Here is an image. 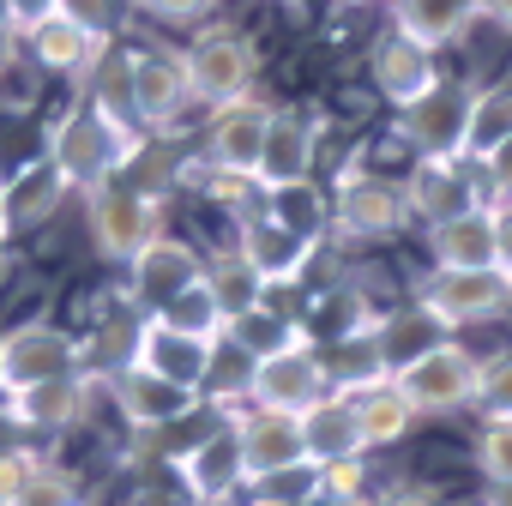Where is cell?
I'll list each match as a JSON object with an SVG mask.
<instances>
[{
	"label": "cell",
	"mask_w": 512,
	"mask_h": 506,
	"mask_svg": "<svg viewBox=\"0 0 512 506\" xmlns=\"http://www.w3.org/2000/svg\"><path fill=\"white\" fill-rule=\"evenodd\" d=\"M7 506H85V488H79L73 470H61V464H37V470L25 476V488H19Z\"/></svg>",
	"instance_id": "31"
},
{
	"label": "cell",
	"mask_w": 512,
	"mask_h": 506,
	"mask_svg": "<svg viewBox=\"0 0 512 506\" xmlns=\"http://www.w3.org/2000/svg\"><path fill=\"white\" fill-rule=\"evenodd\" d=\"M476 13H482V0H404V7L392 13V31L434 55V49L458 43Z\"/></svg>",
	"instance_id": "24"
},
{
	"label": "cell",
	"mask_w": 512,
	"mask_h": 506,
	"mask_svg": "<svg viewBox=\"0 0 512 506\" xmlns=\"http://www.w3.org/2000/svg\"><path fill=\"white\" fill-rule=\"evenodd\" d=\"M266 127H272V103H260V97H241V103L217 109V121L205 133V163L229 181H253L260 151H266Z\"/></svg>",
	"instance_id": "10"
},
{
	"label": "cell",
	"mask_w": 512,
	"mask_h": 506,
	"mask_svg": "<svg viewBox=\"0 0 512 506\" xmlns=\"http://www.w3.org/2000/svg\"><path fill=\"white\" fill-rule=\"evenodd\" d=\"M266 217L278 223V229H290L296 241H320L326 235V223H332V199L314 187V181H296V187H278V193H266Z\"/></svg>",
	"instance_id": "28"
},
{
	"label": "cell",
	"mask_w": 512,
	"mask_h": 506,
	"mask_svg": "<svg viewBox=\"0 0 512 506\" xmlns=\"http://www.w3.org/2000/svg\"><path fill=\"white\" fill-rule=\"evenodd\" d=\"M0 31H13V0H0Z\"/></svg>",
	"instance_id": "45"
},
{
	"label": "cell",
	"mask_w": 512,
	"mask_h": 506,
	"mask_svg": "<svg viewBox=\"0 0 512 506\" xmlns=\"http://www.w3.org/2000/svg\"><path fill=\"white\" fill-rule=\"evenodd\" d=\"M476 374H482V362L464 350V344H434V350H422V356H410L398 374H392V386L410 398V410L416 416H434V410H458V404H476Z\"/></svg>",
	"instance_id": "6"
},
{
	"label": "cell",
	"mask_w": 512,
	"mask_h": 506,
	"mask_svg": "<svg viewBox=\"0 0 512 506\" xmlns=\"http://www.w3.org/2000/svg\"><path fill=\"white\" fill-rule=\"evenodd\" d=\"M85 217H91V241H97L103 260H121L127 266L145 241H157V199L139 193V187H121V181L97 187Z\"/></svg>",
	"instance_id": "8"
},
{
	"label": "cell",
	"mask_w": 512,
	"mask_h": 506,
	"mask_svg": "<svg viewBox=\"0 0 512 506\" xmlns=\"http://www.w3.org/2000/svg\"><path fill=\"white\" fill-rule=\"evenodd\" d=\"M127 506H193V500H187V494H181L175 482H139Z\"/></svg>",
	"instance_id": "37"
},
{
	"label": "cell",
	"mask_w": 512,
	"mask_h": 506,
	"mask_svg": "<svg viewBox=\"0 0 512 506\" xmlns=\"http://www.w3.org/2000/svg\"><path fill=\"white\" fill-rule=\"evenodd\" d=\"M482 13H488L494 25H506V31H512V0H482Z\"/></svg>",
	"instance_id": "41"
},
{
	"label": "cell",
	"mask_w": 512,
	"mask_h": 506,
	"mask_svg": "<svg viewBox=\"0 0 512 506\" xmlns=\"http://www.w3.org/2000/svg\"><path fill=\"white\" fill-rule=\"evenodd\" d=\"M320 398H332V374H326V356L308 344V332L272 356H260L247 368V404L253 410H284V416H302L314 410Z\"/></svg>",
	"instance_id": "3"
},
{
	"label": "cell",
	"mask_w": 512,
	"mask_h": 506,
	"mask_svg": "<svg viewBox=\"0 0 512 506\" xmlns=\"http://www.w3.org/2000/svg\"><path fill=\"white\" fill-rule=\"evenodd\" d=\"M133 368H145V374H157L169 386L205 392L211 386V368H217V344H193V338H175L157 320H145L133 332Z\"/></svg>",
	"instance_id": "16"
},
{
	"label": "cell",
	"mask_w": 512,
	"mask_h": 506,
	"mask_svg": "<svg viewBox=\"0 0 512 506\" xmlns=\"http://www.w3.org/2000/svg\"><path fill=\"white\" fill-rule=\"evenodd\" d=\"M187 67V91L211 109H229L241 97H253V79H260V49L241 31H205L193 49H181Z\"/></svg>",
	"instance_id": "4"
},
{
	"label": "cell",
	"mask_w": 512,
	"mask_h": 506,
	"mask_svg": "<svg viewBox=\"0 0 512 506\" xmlns=\"http://www.w3.org/2000/svg\"><path fill=\"white\" fill-rule=\"evenodd\" d=\"M302 440H308V458H314L320 470L362 458V428H356L350 398H344V392H332V398H320L314 410H302Z\"/></svg>",
	"instance_id": "23"
},
{
	"label": "cell",
	"mask_w": 512,
	"mask_h": 506,
	"mask_svg": "<svg viewBox=\"0 0 512 506\" xmlns=\"http://www.w3.org/2000/svg\"><path fill=\"white\" fill-rule=\"evenodd\" d=\"M494 247H500V272L512 278V205H494Z\"/></svg>",
	"instance_id": "38"
},
{
	"label": "cell",
	"mask_w": 512,
	"mask_h": 506,
	"mask_svg": "<svg viewBox=\"0 0 512 506\" xmlns=\"http://www.w3.org/2000/svg\"><path fill=\"white\" fill-rule=\"evenodd\" d=\"M350 410H356V428H362V452H368V446H392V440H404L410 422H416L410 398H404L392 380L350 392Z\"/></svg>",
	"instance_id": "26"
},
{
	"label": "cell",
	"mask_w": 512,
	"mask_h": 506,
	"mask_svg": "<svg viewBox=\"0 0 512 506\" xmlns=\"http://www.w3.org/2000/svg\"><path fill=\"white\" fill-rule=\"evenodd\" d=\"M19 434H25V428H19V416H13V404H7V398H0V458H7V452H19Z\"/></svg>",
	"instance_id": "39"
},
{
	"label": "cell",
	"mask_w": 512,
	"mask_h": 506,
	"mask_svg": "<svg viewBox=\"0 0 512 506\" xmlns=\"http://www.w3.org/2000/svg\"><path fill=\"white\" fill-rule=\"evenodd\" d=\"M103 55H109V37H97V31L79 25L73 13H55L49 25L31 31V61H37L43 73H67V79H79V73H97Z\"/></svg>",
	"instance_id": "21"
},
{
	"label": "cell",
	"mask_w": 512,
	"mask_h": 506,
	"mask_svg": "<svg viewBox=\"0 0 512 506\" xmlns=\"http://www.w3.org/2000/svg\"><path fill=\"white\" fill-rule=\"evenodd\" d=\"M476 163H482V175H488V187H494V205H512V139L494 145V151L476 157Z\"/></svg>",
	"instance_id": "35"
},
{
	"label": "cell",
	"mask_w": 512,
	"mask_h": 506,
	"mask_svg": "<svg viewBox=\"0 0 512 506\" xmlns=\"http://www.w3.org/2000/svg\"><path fill=\"white\" fill-rule=\"evenodd\" d=\"M338 7H374V0H338Z\"/></svg>",
	"instance_id": "46"
},
{
	"label": "cell",
	"mask_w": 512,
	"mask_h": 506,
	"mask_svg": "<svg viewBox=\"0 0 512 506\" xmlns=\"http://www.w3.org/2000/svg\"><path fill=\"white\" fill-rule=\"evenodd\" d=\"M392 7H404V0H392Z\"/></svg>",
	"instance_id": "48"
},
{
	"label": "cell",
	"mask_w": 512,
	"mask_h": 506,
	"mask_svg": "<svg viewBox=\"0 0 512 506\" xmlns=\"http://www.w3.org/2000/svg\"><path fill=\"white\" fill-rule=\"evenodd\" d=\"M127 73H133V115H139V127H169L193 103L181 49H157V43L127 49Z\"/></svg>",
	"instance_id": "11"
},
{
	"label": "cell",
	"mask_w": 512,
	"mask_h": 506,
	"mask_svg": "<svg viewBox=\"0 0 512 506\" xmlns=\"http://www.w3.org/2000/svg\"><path fill=\"white\" fill-rule=\"evenodd\" d=\"M404 205H410L428 229H440V223L476 211L482 199H476V187L464 181L458 163H422V157H416V169H410V181H404Z\"/></svg>",
	"instance_id": "22"
},
{
	"label": "cell",
	"mask_w": 512,
	"mask_h": 506,
	"mask_svg": "<svg viewBox=\"0 0 512 506\" xmlns=\"http://www.w3.org/2000/svg\"><path fill=\"white\" fill-rule=\"evenodd\" d=\"M79 338L67 326H49V320H31V326H13L0 332V398H25L49 380H67L79 374Z\"/></svg>",
	"instance_id": "2"
},
{
	"label": "cell",
	"mask_w": 512,
	"mask_h": 506,
	"mask_svg": "<svg viewBox=\"0 0 512 506\" xmlns=\"http://www.w3.org/2000/svg\"><path fill=\"white\" fill-rule=\"evenodd\" d=\"M506 139H512V85H488V91H476L464 157H488V151L506 145Z\"/></svg>",
	"instance_id": "30"
},
{
	"label": "cell",
	"mask_w": 512,
	"mask_h": 506,
	"mask_svg": "<svg viewBox=\"0 0 512 506\" xmlns=\"http://www.w3.org/2000/svg\"><path fill=\"white\" fill-rule=\"evenodd\" d=\"M115 404H121V416H127L133 428H169V422H181V416L199 410V392L169 386V380H157V374H145V368L127 362V368L115 374Z\"/></svg>",
	"instance_id": "20"
},
{
	"label": "cell",
	"mask_w": 512,
	"mask_h": 506,
	"mask_svg": "<svg viewBox=\"0 0 512 506\" xmlns=\"http://www.w3.org/2000/svg\"><path fill=\"white\" fill-rule=\"evenodd\" d=\"M139 7H145L151 19H163V25H193V19L217 13V0H139Z\"/></svg>",
	"instance_id": "34"
},
{
	"label": "cell",
	"mask_w": 512,
	"mask_h": 506,
	"mask_svg": "<svg viewBox=\"0 0 512 506\" xmlns=\"http://www.w3.org/2000/svg\"><path fill=\"white\" fill-rule=\"evenodd\" d=\"M404 217H410L404 181L350 175V181L338 187V199H332V223H338V235H350V241H386V235L404 229Z\"/></svg>",
	"instance_id": "12"
},
{
	"label": "cell",
	"mask_w": 512,
	"mask_h": 506,
	"mask_svg": "<svg viewBox=\"0 0 512 506\" xmlns=\"http://www.w3.org/2000/svg\"><path fill=\"white\" fill-rule=\"evenodd\" d=\"M482 506H512V482H488V494H482Z\"/></svg>",
	"instance_id": "42"
},
{
	"label": "cell",
	"mask_w": 512,
	"mask_h": 506,
	"mask_svg": "<svg viewBox=\"0 0 512 506\" xmlns=\"http://www.w3.org/2000/svg\"><path fill=\"white\" fill-rule=\"evenodd\" d=\"M145 320H157L163 332L193 338V344H223V332H229V308H223V296L211 290V278H193L175 302H163V308L145 314Z\"/></svg>",
	"instance_id": "25"
},
{
	"label": "cell",
	"mask_w": 512,
	"mask_h": 506,
	"mask_svg": "<svg viewBox=\"0 0 512 506\" xmlns=\"http://www.w3.org/2000/svg\"><path fill=\"white\" fill-rule=\"evenodd\" d=\"M470 109H476V91L458 85V79H440L422 103L398 109V133L416 145L422 163H464V145H470Z\"/></svg>",
	"instance_id": "5"
},
{
	"label": "cell",
	"mask_w": 512,
	"mask_h": 506,
	"mask_svg": "<svg viewBox=\"0 0 512 506\" xmlns=\"http://www.w3.org/2000/svg\"><path fill=\"white\" fill-rule=\"evenodd\" d=\"M0 247H7V229H0Z\"/></svg>",
	"instance_id": "47"
},
{
	"label": "cell",
	"mask_w": 512,
	"mask_h": 506,
	"mask_svg": "<svg viewBox=\"0 0 512 506\" xmlns=\"http://www.w3.org/2000/svg\"><path fill=\"white\" fill-rule=\"evenodd\" d=\"M115 133H127V139H139L145 127H139V115H133V73H127V55H103L97 61V85H91V97H85Z\"/></svg>",
	"instance_id": "29"
},
{
	"label": "cell",
	"mask_w": 512,
	"mask_h": 506,
	"mask_svg": "<svg viewBox=\"0 0 512 506\" xmlns=\"http://www.w3.org/2000/svg\"><path fill=\"white\" fill-rule=\"evenodd\" d=\"M193 278H205V260H199L187 241H175V235L145 241L133 260H127V290H133V302H139L145 314H157L163 302H175Z\"/></svg>",
	"instance_id": "14"
},
{
	"label": "cell",
	"mask_w": 512,
	"mask_h": 506,
	"mask_svg": "<svg viewBox=\"0 0 512 506\" xmlns=\"http://www.w3.org/2000/svg\"><path fill=\"white\" fill-rule=\"evenodd\" d=\"M476 404L488 422H512V350L488 356L482 374H476Z\"/></svg>",
	"instance_id": "32"
},
{
	"label": "cell",
	"mask_w": 512,
	"mask_h": 506,
	"mask_svg": "<svg viewBox=\"0 0 512 506\" xmlns=\"http://www.w3.org/2000/svg\"><path fill=\"white\" fill-rule=\"evenodd\" d=\"M55 13H67V0H13V31H37V25H49Z\"/></svg>",
	"instance_id": "36"
},
{
	"label": "cell",
	"mask_w": 512,
	"mask_h": 506,
	"mask_svg": "<svg viewBox=\"0 0 512 506\" xmlns=\"http://www.w3.org/2000/svg\"><path fill=\"white\" fill-rule=\"evenodd\" d=\"M434 272H500V247H494V205H476L440 229H428Z\"/></svg>",
	"instance_id": "19"
},
{
	"label": "cell",
	"mask_w": 512,
	"mask_h": 506,
	"mask_svg": "<svg viewBox=\"0 0 512 506\" xmlns=\"http://www.w3.org/2000/svg\"><path fill=\"white\" fill-rule=\"evenodd\" d=\"M175 488H181L193 506H223L235 488H247L235 428H211L205 440H193L187 452H175Z\"/></svg>",
	"instance_id": "13"
},
{
	"label": "cell",
	"mask_w": 512,
	"mask_h": 506,
	"mask_svg": "<svg viewBox=\"0 0 512 506\" xmlns=\"http://www.w3.org/2000/svg\"><path fill=\"white\" fill-rule=\"evenodd\" d=\"M7 217H13V181L0 175V229H7Z\"/></svg>",
	"instance_id": "44"
},
{
	"label": "cell",
	"mask_w": 512,
	"mask_h": 506,
	"mask_svg": "<svg viewBox=\"0 0 512 506\" xmlns=\"http://www.w3.org/2000/svg\"><path fill=\"white\" fill-rule=\"evenodd\" d=\"M19 61V43H13V31H0V73H7Z\"/></svg>",
	"instance_id": "43"
},
{
	"label": "cell",
	"mask_w": 512,
	"mask_h": 506,
	"mask_svg": "<svg viewBox=\"0 0 512 506\" xmlns=\"http://www.w3.org/2000/svg\"><path fill=\"white\" fill-rule=\"evenodd\" d=\"M506 302H512V278H506V272H428L422 290H416V308H422L440 332L482 326V320H494Z\"/></svg>",
	"instance_id": "7"
},
{
	"label": "cell",
	"mask_w": 512,
	"mask_h": 506,
	"mask_svg": "<svg viewBox=\"0 0 512 506\" xmlns=\"http://www.w3.org/2000/svg\"><path fill=\"white\" fill-rule=\"evenodd\" d=\"M145 145L139 139H127V133H115L91 103H79V109H67L61 121H55V133H49V163H55V181L61 187H79V193H97V187H109L133 157H139Z\"/></svg>",
	"instance_id": "1"
},
{
	"label": "cell",
	"mask_w": 512,
	"mask_h": 506,
	"mask_svg": "<svg viewBox=\"0 0 512 506\" xmlns=\"http://www.w3.org/2000/svg\"><path fill=\"white\" fill-rule=\"evenodd\" d=\"M314 145H320V121H314L308 109H272L266 151H260V169H253V181H260L266 193L308 181V175H314Z\"/></svg>",
	"instance_id": "15"
},
{
	"label": "cell",
	"mask_w": 512,
	"mask_h": 506,
	"mask_svg": "<svg viewBox=\"0 0 512 506\" xmlns=\"http://www.w3.org/2000/svg\"><path fill=\"white\" fill-rule=\"evenodd\" d=\"M476 464L488 482H512V422H482L476 434Z\"/></svg>",
	"instance_id": "33"
},
{
	"label": "cell",
	"mask_w": 512,
	"mask_h": 506,
	"mask_svg": "<svg viewBox=\"0 0 512 506\" xmlns=\"http://www.w3.org/2000/svg\"><path fill=\"white\" fill-rule=\"evenodd\" d=\"M235 260L260 278V290H284V284H296L302 272H308V260H314V247L308 241H296L290 229H278L266 211L260 217H247L241 223V247H235Z\"/></svg>",
	"instance_id": "17"
},
{
	"label": "cell",
	"mask_w": 512,
	"mask_h": 506,
	"mask_svg": "<svg viewBox=\"0 0 512 506\" xmlns=\"http://www.w3.org/2000/svg\"><path fill=\"white\" fill-rule=\"evenodd\" d=\"M380 506H440V500H434L428 488H392V494H386Z\"/></svg>",
	"instance_id": "40"
},
{
	"label": "cell",
	"mask_w": 512,
	"mask_h": 506,
	"mask_svg": "<svg viewBox=\"0 0 512 506\" xmlns=\"http://www.w3.org/2000/svg\"><path fill=\"white\" fill-rule=\"evenodd\" d=\"M85 380L79 374H67V380H49V386H37V392H25V398H13V416H19V428H37V434H61V428H73L79 416H85Z\"/></svg>",
	"instance_id": "27"
},
{
	"label": "cell",
	"mask_w": 512,
	"mask_h": 506,
	"mask_svg": "<svg viewBox=\"0 0 512 506\" xmlns=\"http://www.w3.org/2000/svg\"><path fill=\"white\" fill-rule=\"evenodd\" d=\"M368 79H374V91L392 103V109H410V103H422L434 85H440V67H434V55L428 49H416L410 37H380L374 43V55H368Z\"/></svg>",
	"instance_id": "18"
},
{
	"label": "cell",
	"mask_w": 512,
	"mask_h": 506,
	"mask_svg": "<svg viewBox=\"0 0 512 506\" xmlns=\"http://www.w3.org/2000/svg\"><path fill=\"white\" fill-rule=\"evenodd\" d=\"M235 446H241L247 488L266 482V476H284V470L314 464L308 458V440H302V416H284V410H247L235 422Z\"/></svg>",
	"instance_id": "9"
}]
</instances>
